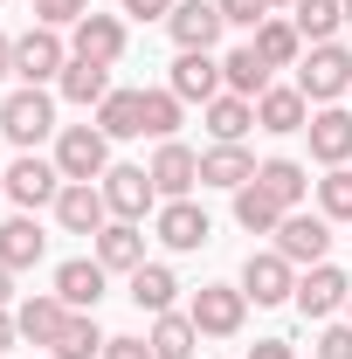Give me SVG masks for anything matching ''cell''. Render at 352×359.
I'll return each mask as SVG.
<instances>
[{
	"label": "cell",
	"instance_id": "obj_34",
	"mask_svg": "<svg viewBox=\"0 0 352 359\" xmlns=\"http://www.w3.org/2000/svg\"><path fill=\"white\" fill-rule=\"evenodd\" d=\"M180 111H187V104H180L173 90H138V118H145V138H159V145H166V138L180 132Z\"/></svg>",
	"mask_w": 352,
	"mask_h": 359
},
{
	"label": "cell",
	"instance_id": "obj_31",
	"mask_svg": "<svg viewBox=\"0 0 352 359\" xmlns=\"http://www.w3.org/2000/svg\"><path fill=\"white\" fill-rule=\"evenodd\" d=\"M69 104H104L111 97V62H83V55H69V69L55 76Z\"/></svg>",
	"mask_w": 352,
	"mask_h": 359
},
{
	"label": "cell",
	"instance_id": "obj_22",
	"mask_svg": "<svg viewBox=\"0 0 352 359\" xmlns=\"http://www.w3.org/2000/svg\"><path fill=\"white\" fill-rule=\"evenodd\" d=\"M256 187H263L269 201H276V208L290 215V208H304V194H311V173L297 166V159H263V166H256Z\"/></svg>",
	"mask_w": 352,
	"mask_h": 359
},
{
	"label": "cell",
	"instance_id": "obj_44",
	"mask_svg": "<svg viewBox=\"0 0 352 359\" xmlns=\"http://www.w3.org/2000/svg\"><path fill=\"white\" fill-rule=\"evenodd\" d=\"M7 297H14V269L0 263V311H7Z\"/></svg>",
	"mask_w": 352,
	"mask_h": 359
},
{
	"label": "cell",
	"instance_id": "obj_3",
	"mask_svg": "<svg viewBox=\"0 0 352 359\" xmlns=\"http://www.w3.org/2000/svg\"><path fill=\"white\" fill-rule=\"evenodd\" d=\"M187 318L201 325V339H235L242 318H249V297H242V283H201Z\"/></svg>",
	"mask_w": 352,
	"mask_h": 359
},
{
	"label": "cell",
	"instance_id": "obj_39",
	"mask_svg": "<svg viewBox=\"0 0 352 359\" xmlns=\"http://www.w3.org/2000/svg\"><path fill=\"white\" fill-rule=\"evenodd\" d=\"M311 353H318V359H352V325H325Z\"/></svg>",
	"mask_w": 352,
	"mask_h": 359
},
{
	"label": "cell",
	"instance_id": "obj_29",
	"mask_svg": "<svg viewBox=\"0 0 352 359\" xmlns=\"http://www.w3.org/2000/svg\"><path fill=\"white\" fill-rule=\"evenodd\" d=\"M290 21H297V35H304L311 48H318V42H339V28H346V0H297Z\"/></svg>",
	"mask_w": 352,
	"mask_h": 359
},
{
	"label": "cell",
	"instance_id": "obj_23",
	"mask_svg": "<svg viewBox=\"0 0 352 359\" xmlns=\"http://www.w3.org/2000/svg\"><path fill=\"white\" fill-rule=\"evenodd\" d=\"M145 346H152V359H194L201 325H194L187 311H159V318H152V332H145Z\"/></svg>",
	"mask_w": 352,
	"mask_h": 359
},
{
	"label": "cell",
	"instance_id": "obj_42",
	"mask_svg": "<svg viewBox=\"0 0 352 359\" xmlns=\"http://www.w3.org/2000/svg\"><path fill=\"white\" fill-rule=\"evenodd\" d=\"M249 359H297V353H290V339H256Z\"/></svg>",
	"mask_w": 352,
	"mask_h": 359
},
{
	"label": "cell",
	"instance_id": "obj_48",
	"mask_svg": "<svg viewBox=\"0 0 352 359\" xmlns=\"http://www.w3.org/2000/svg\"><path fill=\"white\" fill-rule=\"evenodd\" d=\"M346 318H352V297H346Z\"/></svg>",
	"mask_w": 352,
	"mask_h": 359
},
{
	"label": "cell",
	"instance_id": "obj_33",
	"mask_svg": "<svg viewBox=\"0 0 352 359\" xmlns=\"http://www.w3.org/2000/svg\"><path fill=\"white\" fill-rule=\"evenodd\" d=\"M55 359H104V332H97V311H69L62 339H55Z\"/></svg>",
	"mask_w": 352,
	"mask_h": 359
},
{
	"label": "cell",
	"instance_id": "obj_7",
	"mask_svg": "<svg viewBox=\"0 0 352 359\" xmlns=\"http://www.w3.org/2000/svg\"><path fill=\"white\" fill-rule=\"evenodd\" d=\"M62 69H69V42H62L55 28H42V21H35V28H28V35L14 42V76L42 90L48 76H62Z\"/></svg>",
	"mask_w": 352,
	"mask_h": 359
},
{
	"label": "cell",
	"instance_id": "obj_36",
	"mask_svg": "<svg viewBox=\"0 0 352 359\" xmlns=\"http://www.w3.org/2000/svg\"><path fill=\"white\" fill-rule=\"evenodd\" d=\"M318 215L325 222H352V166H332L318 180Z\"/></svg>",
	"mask_w": 352,
	"mask_h": 359
},
{
	"label": "cell",
	"instance_id": "obj_27",
	"mask_svg": "<svg viewBox=\"0 0 352 359\" xmlns=\"http://www.w3.org/2000/svg\"><path fill=\"white\" fill-rule=\"evenodd\" d=\"M221 83L235 90V97H263V90H269V62L256 55V42H242V48L221 55Z\"/></svg>",
	"mask_w": 352,
	"mask_h": 359
},
{
	"label": "cell",
	"instance_id": "obj_24",
	"mask_svg": "<svg viewBox=\"0 0 352 359\" xmlns=\"http://www.w3.org/2000/svg\"><path fill=\"white\" fill-rule=\"evenodd\" d=\"M48 249V235L35 228V215H14V222H0V263L7 269H35Z\"/></svg>",
	"mask_w": 352,
	"mask_h": 359
},
{
	"label": "cell",
	"instance_id": "obj_43",
	"mask_svg": "<svg viewBox=\"0 0 352 359\" xmlns=\"http://www.w3.org/2000/svg\"><path fill=\"white\" fill-rule=\"evenodd\" d=\"M21 339V325H14V311H0V359H7V346Z\"/></svg>",
	"mask_w": 352,
	"mask_h": 359
},
{
	"label": "cell",
	"instance_id": "obj_17",
	"mask_svg": "<svg viewBox=\"0 0 352 359\" xmlns=\"http://www.w3.org/2000/svg\"><path fill=\"white\" fill-rule=\"evenodd\" d=\"M221 28H228V21H221L215 0H180L173 14H166V35H173L180 48H215Z\"/></svg>",
	"mask_w": 352,
	"mask_h": 359
},
{
	"label": "cell",
	"instance_id": "obj_9",
	"mask_svg": "<svg viewBox=\"0 0 352 359\" xmlns=\"http://www.w3.org/2000/svg\"><path fill=\"white\" fill-rule=\"evenodd\" d=\"M242 297H249V304H290V297H297V263H283L276 249L249 256V263H242Z\"/></svg>",
	"mask_w": 352,
	"mask_h": 359
},
{
	"label": "cell",
	"instance_id": "obj_49",
	"mask_svg": "<svg viewBox=\"0 0 352 359\" xmlns=\"http://www.w3.org/2000/svg\"><path fill=\"white\" fill-rule=\"evenodd\" d=\"M0 194H7V180H0Z\"/></svg>",
	"mask_w": 352,
	"mask_h": 359
},
{
	"label": "cell",
	"instance_id": "obj_11",
	"mask_svg": "<svg viewBox=\"0 0 352 359\" xmlns=\"http://www.w3.org/2000/svg\"><path fill=\"white\" fill-rule=\"evenodd\" d=\"M346 297H352V276L346 269H332V263H311L304 276H297V311L304 318H332V311H346Z\"/></svg>",
	"mask_w": 352,
	"mask_h": 359
},
{
	"label": "cell",
	"instance_id": "obj_37",
	"mask_svg": "<svg viewBox=\"0 0 352 359\" xmlns=\"http://www.w3.org/2000/svg\"><path fill=\"white\" fill-rule=\"evenodd\" d=\"M83 14H90V0H35V21L42 28H76Z\"/></svg>",
	"mask_w": 352,
	"mask_h": 359
},
{
	"label": "cell",
	"instance_id": "obj_8",
	"mask_svg": "<svg viewBox=\"0 0 352 359\" xmlns=\"http://www.w3.org/2000/svg\"><path fill=\"white\" fill-rule=\"evenodd\" d=\"M97 187H104V201H111V222H145V215L159 208V187H152L145 166H111Z\"/></svg>",
	"mask_w": 352,
	"mask_h": 359
},
{
	"label": "cell",
	"instance_id": "obj_47",
	"mask_svg": "<svg viewBox=\"0 0 352 359\" xmlns=\"http://www.w3.org/2000/svg\"><path fill=\"white\" fill-rule=\"evenodd\" d=\"M346 28H352V0H346Z\"/></svg>",
	"mask_w": 352,
	"mask_h": 359
},
{
	"label": "cell",
	"instance_id": "obj_12",
	"mask_svg": "<svg viewBox=\"0 0 352 359\" xmlns=\"http://www.w3.org/2000/svg\"><path fill=\"white\" fill-rule=\"evenodd\" d=\"M166 90H173L180 104H215V97H221V62H215V48H180Z\"/></svg>",
	"mask_w": 352,
	"mask_h": 359
},
{
	"label": "cell",
	"instance_id": "obj_14",
	"mask_svg": "<svg viewBox=\"0 0 352 359\" xmlns=\"http://www.w3.org/2000/svg\"><path fill=\"white\" fill-rule=\"evenodd\" d=\"M304 132H311V159H318V166H346V159H352V111L318 104Z\"/></svg>",
	"mask_w": 352,
	"mask_h": 359
},
{
	"label": "cell",
	"instance_id": "obj_19",
	"mask_svg": "<svg viewBox=\"0 0 352 359\" xmlns=\"http://www.w3.org/2000/svg\"><path fill=\"white\" fill-rule=\"evenodd\" d=\"M215 235V222L194 208V201H159V242L173 249V256H187V249H201Z\"/></svg>",
	"mask_w": 352,
	"mask_h": 359
},
{
	"label": "cell",
	"instance_id": "obj_28",
	"mask_svg": "<svg viewBox=\"0 0 352 359\" xmlns=\"http://www.w3.org/2000/svg\"><path fill=\"white\" fill-rule=\"evenodd\" d=\"M173 297H180V276L166 263H138L132 269V304H138V311L159 318V311H173Z\"/></svg>",
	"mask_w": 352,
	"mask_h": 359
},
{
	"label": "cell",
	"instance_id": "obj_38",
	"mask_svg": "<svg viewBox=\"0 0 352 359\" xmlns=\"http://www.w3.org/2000/svg\"><path fill=\"white\" fill-rule=\"evenodd\" d=\"M215 7H221L228 28H263L269 21V0H215Z\"/></svg>",
	"mask_w": 352,
	"mask_h": 359
},
{
	"label": "cell",
	"instance_id": "obj_25",
	"mask_svg": "<svg viewBox=\"0 0 352 359\" xmlns=\"http://www.w3.org/2000/svg\"><path fill=\"white\" fill-rule=\"evenodd\" d=\"M249 180H256V159H249L242 145H208V152H201V187H228V194H235V187H249Z\"/></svg>",
	"mask_w": 352,
	"mask_h": 359
},
{
	"label": "cell",
	"instance_id": "obj_35",
	"mask_svg": "<svg viewBox=\"0 0 352 359\" xmlns=\"http://www.w3.org/2000/svg\"><path fill=\"white\" fill-rule=\"evenodd\" d=\"M235 222L249 228V235H276V222H283V208L269 201L263 187L249 180V187H235Z\"/></svg>",
	"mask_w": 352,
	"mask_h": 359
},
{
	"label": "cell",
	"instance_id": "obj_30",
	"mask_svg": "<svg viewBox=\"0 0 352 359\" xmlns=\"http://www.w3.org/2000/svg\"><path fill=\"white\" fill-rule=\"evenodd\" d=\"M256 55H263L269 69H290V62H304V35H297V21H276V14H269L263 28H256Z\"/></svg>",
	"mask_w": 352,
	"mask_h": 359
},
{
	"label": "cell",
	"instance_id": "obj_4",
	"mask_svg": "<svg viewBox=\"0 0 352 359\" xmlns=\"http://www.w3.org/2000/svg\"><path fill=\"white\" fill-rule=\"evenodd\" d=\"M55 166H62V180H104L111 173V138L97 125H62L55 132Z\"/></svg>",
	"mask_w": 352,
	"mask_h": 359
},
{
	"label": "cell",
	"instance_id": "obj_5",
	"mask_svg": "<svg viewBox=\"0 0 352 359\" xmlns=\"http://www.w3.org/2000/svg\"><path fill=\"white\" fill-rule=\"evenodd\" d=\"M276 256L297 263V269L325 263V256H332V222H325V215H304V208H290V215L276 222Z\"/></svg>",
	"mask_w": 352,
	"mask_h": 359
},
{
	"label": "cell",
	"instance_id": "obj_6",
	"mask_svg": "<svg viewBox=\"0 0 352 359\" xmlns=\"http://www.w3.org/2000/svg\"><path fill=\"white\" fill-rule=\"evenodd\" d=\"M0 180H7V201L28 208V215H35V208H55V194H62V166H55V159H35V152H21Z\"/></svg>",
	"mask_w": 352,
	"mask_h": 359
},
{
	"label": "cell",
	"instance_id": "obj_46",
	"mask_svg": "<svg viewBox=\"0 0 352 359\" xmlns=\"http://www.w3.org/2000/svg\"><path fill=\"white\" fill-rule=\"evenodd\" d=\"M269 7H297V0H269Z\"/></svg>",
	"mask_w": 352,
	"mask_h": 359
},
{
	"label": "cell",
	"instance_id": "obj_32",
	"mask_svg": "<svg viewBox=\"0 0 352 359\" xmlns=\"http://www.w3.org/2000/svg\"><path fill=\"white\" fill-rule=\"evenodd\" d=\"M97 132L104 138H145V118H138V90H111L97 104Z\"/></svg>",
	"mask_w": 352,
	"mask_h": 359
},
{
	"label": "cell",
	"instance_id": "obj_26",
	"mask_svg": "<svg viewBox=\"0 0 352 359\" xmlns=\"http://www.w3.org/2000/svg\"><path fill=\"white\" fill-rule=\"evenodd\" d=\"M256 125V97H235V90H221L215 104H208V132L215 145H242V132Z\"/></svg>",
	"mask_w": 352,
	"mask_h": 359
},
{
	"label": "cell",
	"instance_id": "obj_1",
	"mask_svg": "<svg viewBox=\"0 0 352 359\" xmlns=\"http://www.w3.org/2000/svg\"><path fill=\"white\" fill-rule=\"evenodd\" d=\"M0 132H7V145H14V152H35V145L55 132V97H48V90H35V83H21L7 104H0Z\"/></svg>",
	"mask_w": 352,
	"mask_h": 359
},
{
	"label": "cell",
	"instance_id": "obj_40",
	"mask_svg": "<svg viewBox=\"0 0 352 359\" xmlns=\"http://www.w3.org/2000/svg\"><path fill=\"white\" fill-rule=\"evenodd\" d=\"M173 7H180V0H125V14H132V21H166Z\"/></svg>",
	"mask_w": 352,
	"mask_h": 359
},
{
	"label": "cell",
	"instance_id": "obj_15",
	"mask_svg": "<svg viewBox=\"0 0 352 359\" xmlns=\"http://www.w3.org/2000/svg\"><path fill=\"white\" fill-rule=\"evenodd\" d=\"M104 276H111V269L97 263V256H69V263L55 269V297H62L69 311H97V304H104Z\"/></svg>",
	"mask_w": 352,
	"mask_h": 359
},
{
	"label": "cell",
	"instance_id": "obj_20",
	"mask_svg": "<svg viewBox=\"0 0 352 359\" xmlns=\"http://www.w3.org/2000/svg\"><path fill=\"white\" fill-rule=\"evenodd\" d=\"M14 325H21V339H28V346H55V339H62V325H69V304H62L55 290L21 297V304H14Z\"/></svg>",
	"mask_w": 352,
	"mask_h": 359
},
{
	"label": "cell",
	"instance_id": "obj_18",
	"mask_svg": "<svg viewBox=\"0 0 352 359\" xmlns=\"http://www.w3.org/2000/svg\"><path fill=\"white\" fill-rule=\"evenodd\" d=\"M256 125H263V132H304L311 125V97L297 83H269L263 97H256Z\"/></svg>",
	"mask_w": 352,
	"mask_h": 359
},
{
	"label": "cell",
	"instance_id": "obj_41",
	"mask_svg": "<svg viewBox=\"0 0 352 359\" xmlns=\"http://www.w3.org/2000/svg\"><path fill=\"white\" fill-rule=\"evenodd\" d=\"M104 359H152L145 339H104Z\"/></svg>",
	"mask_w": 352,
	"mask_h": 359
},
{
	"label": "cell",
	"instance_id": "obj_10",
	"mask_svg": "<svg viewBox=\"0 0 352 359\" xmlns=\"http://www.w3.org/2000/svg\"><path fill=\"white\" fill-rule=\"evenodd\" d=\"M55 222L69 228V235H97V228L111 222L104 187H97V180H62V194H55Z\"/></svg>",
	"mask_w": 352,
	"mask_h": 359
},
{
	"label": "cell",
	"instance_id": "obj_13",
	"mask_svg": "<svg viewBox=\"0 0 352 359\" xmlns=\"http://www.w3.org/2000/svg\"><path fill=\"white\" fill-rule=\"evenodd\" d=\"M145 173H152V187H159V201H187V194L201 187V152H187L180 138H166Z\"/></svg>",
	"mask_w": 352,
	"mask_h": 359
},
{
	"label": "cell",
	"instance_id": "obj_45",
	"mask_svg": "<svg viewBox=\"0 0 352 359\" xmlns=\"http://www.w3.org/2000/svg\"><path fill=\"white\" fill-rule=\"evenodd\" d=\"M0 76H14V42L0 35Z\"/></svg>",
	"mask_w": 352,
	"mask_h": 359
},
{
	"label": "cell",
	"instance_id": "obj_21",
	"mask_svg": "<svg viewBox=\"0 0 352 359\" xmlns=\"http://www.w3.org/2000/svg\"><path fill=\"white\" fill-rule=\"evenodd\" d=\"M90 242H97V263L104 269H125V276H132V269L145 263V228L138 222H104Z\"/></svg>",
	"mask_w": 352,
	"mask_h": 359
},
{
	"label": "cell",
	"instance_id": "obj_2",
	"mask_svg": "<svg viewBox=\"0 0 352 359\" xmlns=\"http://www.w3.org/2000/svg\"><path fill=\"white\" fill-rule=\"evenodd\" d=\"M297 90H304L311 104H339L352 90V48L346 42H318L304 62H297Z\"/></svg>",
	"mask_w": 352,
	"mask_h": 359
},
{
	"label": "cell",
	"instance_id": "obj_16",
	"mask_svg": "<svg viewBox=\"0 0 352 359\" xmlns=\"http://www.w3.org/2000/svg\"><path fill=\"white\" fill-rule=\"evenodd\" d=\"M69 55H83V62H118V55H125V21L90 7L83 21H76V35H69Z\"/></svg>",
	"mask_w": 352,
	"mask_h": 359
}]
</instances>
